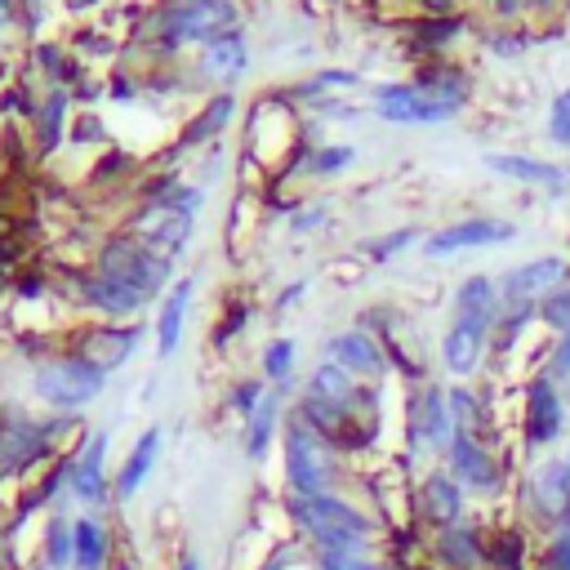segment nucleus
I'll return each mask as SVG.
<instances>
[{
    "label": "nucleus",
    "instance_id": "nucleus-16",
    "mask_svg": "<svg viewBox=\"0 0 570 570\" xmlns=\"http://www.w3.org/2000/svg\"><path fill=\"white\" fill-rule=\"evenodd\" d=\"M76 299L89 308V312H99L103 321H134L142 308H148L152 299L134 290L129 281H116V276H103V272H85L76 276Z\"/></svg>",
    "mask_w": 570,
    "mask_h": 570
},
{
    "label": "nucleus",
    "instance_id": "nucleus-9",
    "mask_svg": "<svg viewBox=\"0 0 570 570\" xmlns=\"http://www.w3.org/2000/svg\"><path fill=\"white\" fill-rule=\"evenodd\" d=\"M94 272L116 276V281H129L134 290H142L152 303L165 299V290L174 285V263H170V259H157L152 250H142L129 232H121V236H112V241L99 246V255H94Z\"/></svg>",
    "mask_w": 570,
    "mask_h": 570
},
{
    "label": "nucleus",
    "instance_id": "nucleus-47",
    "mask_svg": "<svg viewBox=\"0 0 570 570\" xmlns=\"http://www.w3.org/2000/svg\"><path fill=\"white\" fill-rule=\"evenodd\" d=\"M517 5H526V0H495L499 14H517Z\"/></svg>",
    "mask_w": 570,
    "mask_h": 570
},
{
    "label": "nucleus",
    "instance_id": "nucleus-38",
    "mask_svg": "<svg viewBox=\"0 0 570 570\" xmlns=\"http://www.w3.org/2000/svg\"><path fill=\"white\" fill-rule=\"evenodd\" d=\"M232 108H236V103H232V94H219V99L206 108V116L187 125V138H206V134H214V129H219V125L232 116Z\"/></svg>",
    "mask_w": 570,
    "mask_h": 570
},
{
    "label": "nucleus",
    "instance_id": "nucleus-15",
    "mask_svg": "<svg viewBox=\"0 0 570 570\" xmlns=\"http://www.w3.org/2000/svg\"><path fill=\"white\" fill-rule=\"evenodd\" d=\"M325 361L344 365L352 379H361V384H379V379L388 374V344L370 335V330H339V335L325 339Z\"/></svg>",
    "mask_w": 570,
    "mask_h": 570
},
{
    "label": "nucleus",
    "instance_id": "nucleus-31",
    "mask_svg": "<svg viewBox=\"0 0 570 570\" xmlns=\"http://www.w3.org/2000/svg\"><path fill=\"white\" fill-rule=\"evenodd\" d=\"M535 570H570V517L535 540Z\"/></svg>",
    "mask_w": 570,
    "mask_h": 570
},
{
    "label": "nucleus",
    "instance_id": "nucleus-43",
    "mask_svg": "<svg viewBox=\"0 0 570 570\" xmlns=\"http://www.w3.org/2000/svg\"><path fill=\"white\" fill-rule=\"evenodd\" d=\"M335 85H357V76H352V72H321L317 80H308V85H303V94H317V89H335Z\"/></svg>",
    "mask_w": 570,
    "mask_h": 570
},
{
    "label": "nucleus",
    "instance_id": "nucleus-40",
    "mask_svg": "<svg viewBox=\"0 0 570 570\" xmlns=\"http://www.w3.org/2000/svg\"><path fill=\"white\" fill-rule=\"evenodd\" d=\"M246 325H250V308H246V303L227 308V312H223V321H219V330H214V348H227L236 335H241Z\"/></svg>",
    "mask_w": 570,
    "mask_h": 570
},
{
    "label": "nucleus",
    "instance_id": "nucleus-23",
    "mask_svg": "<svg viewBox=\"0 0 570 570\" xmlns=\"http://www.w3.org/2000/svg\"><path fill=\"white\" fill-rule=\"evenodd\" d=\"M281 428H285V393H276V388H268V397L259 401V410L246 419V459L259 468V463H268V450H272V442L281 437Z\"/></svg>",
    "mask_w": 570,
    "mask_h": 570
},
{
    "label": "nucleus",
    "instance_id": "nucleus-30",
    "mask_svg": "<svg viewBox=\"0 0 570 570\" xmlns=\"http://www.w3.org/2000/svg\"><path fill=\"white\" fill-rule=\"evenodd\" d=\"M259 370H263V384H272L276 393H290V379H295V339H268L259 352Z\"/></svg>",
    "mask_w": 570,
    "mask_h": 570
},
{
    "label": "nucleus",
    "instance_id": "nucleus-22",
    "mask_svg": "<svg viewBox=\"0 0 570 570\" xmlns=\"http://www.w3.org/2000/svg\"><path fill=\"white\" fill-rule=\"evenodd\" d=\"M193 295H197V276H178L161 299V312H157V357L161 361H170L183 344V321H187V308H193Z\"/></svg>",
    "mask_w": 570,
    "mask_h": 570
},
{
    "label": "nucleus",
    "instance_id": "nucleus-8",
    "mask_svg": "<svg viewBox=\"0 0 570 570\" xmlns=\"http://www.w3.org/2000/svg\"><path fill=\"white\" fill-rule=\"evenodd\" d=\"M227 32H236L232 0H170L157 14V45H165V50H178V45H210Z\"/></svg>",
    "mask_w": 570,
    "mask_h": 570
},
{
    "label": "nucleus",
    "instance_id": "nucleus-14",
    "mask_svg": "<svg viewBox=\"0 0 570 570\" xmlns=\"http://www.w3.org/2000/svg\"><path fill=\"white\" fill-rule=\"evenodd\" d=\"M561 285H570V263L561 255H544L531 263H517L499 276V303H531L540 308L548 295H557Z\"/></svg>",
    "mask_w": 570,
    "mask_h": 570
},
{
    "label": "nucleus",
    "instance_id": "nucleus-42",
    "mask_svg": "<svg viewBox=\"0 0 570 570\" xmlns=\"http://www.w3.org/2000/svg\"><path fill=\"white\" fill-rule=\"evenodd\" d=\"M325 206H303V210H295V219H290V227L295 232H321L325 227Z\"/></svg>",
    "mask_w": 570,
    "mask_h": 570
},
{
    "label": "nucleus",
    "instance_id": "nucleus-24",
    "mask_svg": "<svg viewBox=\"0 0 570 570\" xmlns=\"http://www.w3.org/2000/svg\"><path fill=\"white\" fill-rule=\"evenodd\" d=\"M535 561V535L517 521L491 526V570H531Z\"/></svg>",
    "mask_w": 570,
    "mask_h": 570
},
{
    "label": "nucleus",
    "instance_id": "nucleus-48",
    "mask_svg": "<svg viewBox=\"0 0 570 570\" xmlns=\"http://www.w3.org/2000/svg\"><path fill=\"white\" fill-rule=\"evenodd\" d=\"M5 553H10V544H5V531H0V566H5Z\"/></svg>",
    "mask_w": 570,
    "mask_h": 570
},
{
    "label": "nucleus",
    "instance_id": "nucleus-2",
    "mask_svg": "<svg viewBox=\"0 0 570 570\" xmlns=\"http://www.w3.org/2000/svg\"><path fill=\"white\" fill-rule=\"evenodd\" d=\"M281 472H285V495H299V499L348 486L344 455L321 433H312L295 410L285 414V428H281Z\"/></svg>",
    "mask_w": 570,
    "mask_h": 570
},
{
    "label": "nucleus",
    "instance_id": "nucleus-37",
    "mask_svg": "<svg viewBox=\"0 0 570 570\" xmlns=\"http://www.w3.org/2000/svg\"><path fill=\"white\" fill-rule=\"evenodd\" d=\"M544 374L553 379V384H570V335H557L553 344H548V352H544Z\"/></svg>",
    "mask_w": 570,
    "mask_h": 570
},
{
    "label": "nucleus",
    "instance_id": "nucleus-6",
    "mask_svg": "<svg viewBox=\"0 0 570 570\" xmlns=\"http://www.w3.org/2000/svg\"><path fill=\"white\" fill-rule=\"evenodd\" d=\"M446 472L468 491V499H478L482 508L499 504L504 495H512V468L508 459L495 450L491 437H472V433H455L450 450H446Z\"/></svg>",
    "mask_w": 570,
    "mask_h": 570
},
{
    "label": "nucleus",
    "instance_id": "nucleus-17",
    "mask_svg": "<svg viewBox=\"0 0 570 570\" xmlns=\"http://www.w3.org/2000/svg\"><path fill=\"white\" fill-rule=\"evenodd\" d=\"M517 236L512 223H499V219H459L450 227H437L433 236L423 241V255L428 259H450V255H463V250H482V246H508Z\"/></svg>",
    "mask_w": 570,
    "mask_h": 570
},
{
    "label": "nucleus",
    "instance_id": "nucleus-7",
    "mask_svg": "<svg viewBox=\"0 0 570 570\" xmlns=\"http://www.w3.org/2000/svg\"><path fill=\"white\" fill-rule=\"evenodd\" d=\"M570 428V410H566V388L540 370L535 379H526L521 388V459L535 463L544 455H553Z\"/></svg>",
    "mask_w": 570,
    "mask_h": 570
},
{
    "label": "nucleus",
    "instance_id": "nucleus-11",
    "mask_svg": "<svg viewBox=\"0 0 570 570\" xmlns=\"http://www.w3.org/2000/svg\"><path fill=\"white\" fill-rule=\"evenodd\" d=\"M108 450H112V433L108 428H94L72 455V504H80V512H103L108 517V508H116Z\"/></svg>",
    "mask_w": 570,
    "mask_h": 570
},
{
    "label": "nucleus",
    "instance_id": "nucleus-1",
    "mask_svg": "<svg viewBox=\"0 0 570 570\" xmlns=\"http://www.w3.org/2000/svg\"><path fill=\"white\" fill-rule=\"evenodd\" d=\"M285 526L295 540L308 544V553H361V548H384V521L374 504H361L348 486L325 491V495H285Z\"/></svg>",
    "mask_w": 570,
    "mask_h": 570
},
{
    "label": "nucleus",
    "instance_id": "nucleus-36",
    "mask_svg": "<svg viewBox=\"0 0 570 570\" xmlns=\"http://www.w3.org/2000/svg\"><path fill=\"white\" fill-rule=\"evenodd\" d=\"M63 112H67V94L59 89V94H50V99H45V108H40V142H45V148H54V142H59Z\"/></svg>",
    "mask_w": 570,
    "mask_h": 570
},
{
    "label": "nucleus",
    "instance_id": "nucleus-51",
    "mask_svg": "<svg viewBox=\"0 0 570 570\" xmlns=\"http://www.w3.org/2000/svg\"><path fill=\"white\" fill-rule=\"evenodd\" d=\"M561 455H566V459H570V442H566V450H561Z\"/></svg>",
    "mask_w": 570,
    "mask_h": 570
},
{
    "label": "nucleus",
    "instance_id": "nucleus-45",
    "mask_svg": "<svg viewBox=\"0 0 570 570\" xmlns=\"http://www.w3.org/2000/svg\"><path fill=\"white\" fill-rule=\"evenodd\" d=\"M174 570H201V557H197V553H187V548H183V553L174 557Z\"/></svg>",
    "mask_w": 570,
    "mask_h": 570
},
{
    "label": "nucleus",
    "instance_id": "nucleus-49",
    "mask_svg": "<svg viewBox=\"0 0 570 570\" xmlns=\"http://www.w3.org/2000/svg\"><path fill=\"white\" fill-rule=\"evenodd\" d=\"M10 18V0H0V23H5Z\"/></svg>",
    "mask_w": 570,
    "mask_h": 570
},
{
    "label": "nucleus",
    "instance_id": "nucleus-29",
    "mask_svg": "<svg viewBox=\"0 0 570 570\" xmlns=\"http://www.w3.org/2000/svg\"><path fill=\"white\" fill-rule=\"evenodd\" d=\"M499 281L486 276V272H472L459 281L455 290V312H468V317H499Z\"/></svg>",
    "mask_w": 570,
    "mask_h": 570
},
{
    "label": "nucleus",
    "instance_id": "nucleus-3",
    "mask_svg": "<svg viewBox=\"0 0 570 570\" xmlns=\"http://www.w3.org/2000/svg\"><path fill=\"white\" fill-rule=\"evenodd\" d=\"M512 521L526 526L535 540L553 531L561 517H570V459L566 455H544L535 463L521 468V478L512 482Z\"/></svg>",
    "mask_w": 570,
    "mask_h": 570
},
{
    "label": "nucleus",
    "instance_id": "nucleus-10",
    "mask_svg": "<svg viewBox=\"0 0 570 570\" xmlns=\"http://www.w3.org/2000/svg\"><path fill=\"white\" fill-rule=\"evenodd\" d=\"M423 561L433 570H491V521L472 512L423 535Z\"/></svg>",
    "mask_w": 570,
    "mask_h": 570
},
{
    "label": "nucleus",
    "instance_id": "nucleus-5",
    "mask_svg": "<svg viewBox=\"0 0 570 570\" xmlns=\"http://www.w3.org/2000/svg\"><path fill=\"white\" fill-rule=\"evenodd\" d=\"M197 210H201V193H197V187H170V193H161L157 201H148L134 214L129 236L142 250H152L157 259L174 263L187 250V241H193Z\"/></svg>",
    "mask_w": 570,
    "mask_h": 570
},
{
    "label": "nucleus",
    "instance_id": "nucleus-19",
    "mask_svg": "<svg viewBox=\"0 0 570 570\" xmlns=\"http://www.w3.org/2000/svg\"><path fill=\"white\" fill-rule=\"evenodd\" d=\"M142 335H148L142 325H89V330H80V335H76V348H72V352L85 357L94 370L112 374V370H121V365L138 352Z\"/></svg>",
    "mask_w": 570,
    "mask_h": 570
},
{
    "label": "nucleus",
    "instance_id": "nucleus-4",
    "mask_svg": "<svg viewBox=\"0 0 570 570\" xmlns=\"http://www.w3.org/2000/svg\"><path fill=\"white\" fill-rule=\"evenodd\" d=\"M103 393H108V374L94 370L72 348L40 357L36 370H32V397L50 414H80V410H89L94 401H99Z\"/></svg>",
    "mask_w": 570,
    "mask_h": 570
},
{
    "label": "nucleus",
    "instance_id": "nucleus-18",
    "mask_svg": "<svg viewBox=\"0 0 570 570\" xmlns=\"http://www.w3.org/2000/svg\"><path fill=\"white\" fill-rule=\"evenodd\" d=\"M374 112L393 121V125H437V121H450L455 108L433 99L428 89L419 85H379L374 89Z\"/></svg>",
    "mask_w": 570,
    "mask_h": 570
},
{
    "label": "nucleus",
    "instance_id": "nucleus-25",
    "mask_svg": "<svg viewBox=\"0 0 570 570\" xmlns=\"http://www.w3.org/2000/svg\"><path fill=\"white\" fill-rule=\"evenodd\" d=\"M446 406L455 419V433H472V437H491V406L478 388L468 384H450L446 388Z\"/></svg>",
    "mask_w": 570,
    "mask_h": 570
},
{
    "label": "nucleus",
    "instance_id": "nucleus-34",
    "mask_svg": "<svg viewBox=\"0 0 570 570\" xmlns=\"http://www.w3.org/2000/svg\"><path fill=\"white\" fill-rule=\"evenodd\" d=\"M540 321L548 325L553 339H557V335H570V285H561L557 295H548V299L540 303Z\"/></svg>",
    "mask_w": 570,
    "mask_h": 570
},
{
    "label": "nucleus",
    "instance_id": "nucleus-28",
    "mask_svg": "<svg viewBox=\"0 0 570 570\" xmlns=\"http://www.w3.org/2000/svg\"><path fill=\"white\" fill-rule=\"evenodd\" d=\"M486 165L504 178H517V183H535V187H553V193H561L566 187V170L561 165H544V161H531V157H486Z\"/></svg>",
    "mask_w": 570,
    "mask_h": 570
},
{
    "label": "nucleus",
    "instance_id": "nucleus-35",
    "mask_svg": "<svg viewBox=\"0 0 570 570\" xmlns=\"http://www.w3.org/2000/svg\"><path fill=\"white\" fill-rule=\"evenodd\" d=\"M308 561H312L308 544L290 535V540H285V544H276V548H272V553L263 557V566H259V570H299V566L308 570Z\"/></svg>",
    "mask_w": 570,
    "mask_h": 570
},
{
    "label": "nucleus",
    "instance_id": "nucleus-50",
    "mask_svg": "<svg viewBox=\"0 0 570 570\" xmlns=\"http://www.w3.org/2000/svg\"><path fill=\"white\" fill-rule=\"evenodd\" d=\"M526 5H535V10H544V5H548V0H526Z\"/></svg>",
    "mask_w": 570,
    "mask_h": 570
},
{
    "label": "nucleus",
    "instance_id": "nucleus-21",
    "mask_svg": "<svg viewBox=\"0 0 570 570\" xmlns=\"http://www.w3.org/2000/svg\"><path fill=\"white\" fill-rule=\"evenodd\" d=\"M72 535H76V561H72V570H112L116 535H112L103 512L72 517Z\"/></svg>",
    "mask_w": 570,
    "mask_h": 570
},
{
    "label": "nucleus",
    "instance_id": "nucleus-26",
    "mask_svg": "<svg viewBox=\"0 0 570 570\" xmlns=\"http://www.w3.org/2000/svg\"><path fill=\"white\" fill-rule=\"evenodd\" d=\"M72 561H76L72 517L45 512V526H40V570H72Z\"/></svg>",
    "mask_w": 570,
    "mask_h": 570
},
{
    "label": "nucleus",
    "instance_id": "nucleus-12",
    "mask_svg": "<svg viewBox=\"0 0 570 570\" xmlns=\"http://www.w3.org/2000/svg\"><path fill=\"white\" fill-rule=\"evenodd\" d=\"M410 517L419 531H437V526H450V521H463L472 517V499L468 491L446 472V463H433L414 482V499H410Z\"/></svg>",
    "mask_w": 570,
    "mask_h": 570
},
{
    "label": "nucleus",
    "instance_id": "nucleus-33",
    "mask_svg": "<svg viewBox=\"0 0 570 570\" xmlns=\"http://www.w3.org/2000/svg\"><path fill=\"white\" fill-rule=\"evenodd\" d=\"M414 241H419L414 227H397V232H388V236H379V241H370V246H365V259H370V263H388V259H397L401 250H410Z\"/></svg>",
    "mask_w": 570,
    "mask_h": 570
},
{
    "label": "nucleus",
    "instance_id": "nucleus-44",
    "mask_svg": "<svg viewBox=\"0 0 570 570\" xmlns=\"http://www.w3.org/2000/svg\"><path fill=\"white\" fill-rule=\"evenodd\" d=\"M308 295V281H290V285H285V290L276 295V312H285V308H295L299 299Z\"/></svg>",
    "mask_w": 570,
    "mask_h": 570
},
{
    "label": "nucleus",
    "instance_id": "nucleus-20",
    "mask_svg": "<svg viewBox=\"0 0 570 570\" xmlns=\"http://www.w3.org/2000/svg\"><path fill=\"white\" fill-rule=\"evenodd\" d=\"M161 450H165V433L152 423V428H142L138 433V442L129 446V455H125V463L112 472V491H116V508H125L142 486H148V478L157 472V463H161Z\"/></svg>",
    "mask_w": 570,
    "mask_h": 570
},
{
    "label": "nucleus",
    "instance_id": "nucleus-41",
    "mask_svg": "<svg viewBox=\"0 0 570 570\" xmlns=\"http://www.w3.org/2000/svg\"><path fill=\"white\" fill-rule=\"evenodd\" d=\"M348 161H352V148H344V142H339V148H325V152L312 157V174H335V170H344Z\"/></svg>",
    "mask_w": 570,
    "mask_h": 570
},
{
    "label": "nucleus",
    "instance_id": "nucleus-46",
    "mask_svg": "<svg viewBox=\"0 0 570 570\" xmlns=\"http://www.w3.org/2000/svg\"><path fill=\"white\" fill-rule=\"evenodd\" d=\"M419 5H423V10H433V14H446V10L455 5V0H419Z\"/></svg>",
    "mask_w": 570,
    "mask_h": 570
},
{
    "label": "nucleus",
    "instance_id": "nucleus-27",
    "mask_svg": "<svg viewBox=\"0 0 570 570\" xmlns=\"http://www.w3.org/2000/svg\"><path fill=\"white\" fill-rule=\"evenodd\" d=\"M246 63H250V54H246V36H241V32H227V36H219V40H210L206 54H201V72H206L210 80L241 76Z\"/></svg>",
    "mask_w": 570,
    "mask_h": 570
},
{
    "label": "nucleus",
    "instance_id": "nucleus-32",
    "mask_svg": "<svg viewBox=\"0 0 570 570\" xmlns=\"http://www.w3.org/2000/svg\"><path fill=\"white\" fill-rule=\"evenodd\" d=\"M268 397V384L263 379H236V384L227 388V397H223V406H227V414H236V419H250L255 410H259V401Z\"/></svg>",
    "mask_w": 570,
    "mask_h": 570
},
{
    "label": "nucleus",
    "instance_id": "nucleus-39",
    "mask_svg": "<svg viewBox=\"0 0 570 570\" xmlns=\"http://www.w3.org/2000/svg\"><path fill=\"white\" fill-rule=\"evenodd\" d=\"M548 138L557 148H570V89H561L553 99V112H548Z\"/></svg>",
    "mask_w": 570,
    "mask_h": 570
},
{
    "label": "nucleus",
    "instance_id": "nucleus-13",
    "mask_svg": "<svg viewBox=\"0 0 570 570\" xmlns=\"http://www.w3.org/2000/svg\"><path fill=\"white\" fill-rule=\"evenodd\" d=\"M491 335H495V317H468V312H455L446 335H442V348H437V361L446 374L455 379H472L482 370L486 352H491Z\"/></svg>",
    "mask_w": 570,
    "mask_h": 570
}]
</instances>
